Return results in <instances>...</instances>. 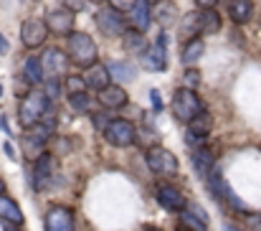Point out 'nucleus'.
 <instances>
[{"instance_id":"f257e3e1","label":"nucleus","mask_w":261,"mask_h":231,"mask_svg":"<svg viewBox=\"0 0 261 231\" xmlns=\"http://www.w3.org/2000/svg\"><path fill=\"white\" fill-rule=\"evenodd\" d=\"M48 112H51V97L41 89H31L18 107V120L23 127H33L36 122L48 117Z\"/></svg>"},{"instance_id":"f03ea898","label":"nucleus","mask_w":261,"mask_h":231,"mask_svg":"<svg viewBox=\"0 0 261 231\" xmlns=\"http://www.w3.org/2000/svg\"><path fill=\"white\" fill-rule=\"evenodd\" d=\"M66 54H69V59L76 64V66H82V69H87L91 64H96V43H94V38L84 33V31H74V33H69V41H66Z\"/></svg>"},{"instance_id":"7ed1b4c3","label":"nucleus","mask_w":261,"mask_h":231,"mask_svg":"<svg viewBox=\"0 0 261 231\" xmlns=\"http://www.w3.org/2000/svg\"><path fill=\"white\" fill-rule=\"evenodd\" d=\"M173 114L180 120V122H190L193 117H198L200 112H205L203 109V102H200V97L193 91V89H177L173 94Z\"/></svg>"},{"instance_id":"20e7f679","label":"nucleus","mask_w":261,"mask_h":231,"mask_svg":"<svg viewBox=\"0 0 261 231\" xmlns=\"http://www.w3.org/2000/svg\"><path fill=\"white\" fill-rule=\"evenodd\" d=\"M96 26L104 36H122L129 28L127 20H124V13L112 8V5H104V8L96 10Z\"/></svg>"},{"instance_id":"39448f33","label":"nucleus","mask_w":261,"mask_h":231,"mask_svg":"<svg viewBox=\"0 0 261 231\" xmlns=\"http://www.w3.org/2000/svg\"><path fill=\"white\" fill-rule=\"evenodd\" d=\"M205 183H208L211 193H213V196H216L218 201L228 203V206H231L233 211H241V214L246 211V203H244V201H241V198H239V196H236L233 191H231V186H228V183L223 180V175H221V170H218V168H216V170H213V173L208 175V180H205Z\"/></svg>"},{"instance_id":"423d86ee","label":"nucleus","mask_w":261,"mask_h":231,"mask_svg":"<svg viewBox=\"0 0 261 231\" xmlns=\"http://www.w3.org/2000/svg\"><path fill=\"white\" fill-rule=\"evenodd\" d=\"M104 137L114 148H129V145H135L137 132H135V125L132 122H127V120H112L109 127L104 130Z\"/></svg>"},{"instance_id":"0eeeda50","label":"nucleus","mask_w":261,"mask_h":231,"mask_svg":"<svg viewBox=\"0 0 261 231\" xmlns=\"http://www.w3.org/2000/svg\"><path fill=\"white\" fill-rule=\"evenodd\" d=\"M147 165L155 175H163V178H170L177 173V157L165 148H150L147 150Z\"/></svg>"},{"instance_id":"6e6552de","label":"nucleus","mask_w":261,"mask_h":231,"mask_svg":"<svg viewBox=\"0 0 261 231\" xmlns=\"http://www.w3.org/2000/svg\"><path fill=\"white\" fill-rule=\"evenodd\" d=\"M46 36H48V26L46 20L41 18H28L23 26H20V41L25 49H38L46 43Z\"/></svg>"},{"instance_id":"1a4fd4ad","label":"nucleus","mask_w":261,"mask_h":231,"mask_svg":"<svg viewBox=\"0 0 261 231\" xmlns=\"http://www.w3.org/2000/svg\"><path fill=\"white\" fill-rule=\"evenodd\" d=\"M46 26H48V31L51 33H56V36H69V33H74V10H69V8H54L48 15H46Z\"/></svg>"},{"instance_id":"9d476101","label":"nucleus","mask_w":261,"mask_h":231,"mask_svg":"<svg viewBox=\"0 0 261 231\" xmlns=\"http://www.w3.org/2000/svg\"><path fill=\"white\" fill-rule=\"evenodd\" d=\"M56 180V157L48 153H43L36 160V170H33V186L38 191L48 188L51 183Z\"/></svg>"},{"instance_id":"9b49d317","label":"nucleus","mask_w":261,"mask_h":231,"mask_svg":"<svg viewBox=\"0 0 261 231\" xmlns=\"http://www.w3.org/2000/svg\"><path fill=\"white\" fill-rule=\"evenodd\" d=\"M142 66H145V72H152V74H160V72H168V46H163V43H150L147 46V51L142 54Z\"/></svg>"},{"instance_id":"f8f14e48","label":"nucleus","mask_w":261,"mask_h":231,"mask_svg":"<svg viewBox=\"0 0 261 231\" xmlns=\"http://www.w3.org/2000/svg\"><path fill=\"white\" fill-rule=\"evenodd\" d=\"M69 66V54H64L61 49H46L43 56H41V69H43V77H61Z\"/></svg>"},{"instance_id":"ddd939ff","label":"nucleus","mask_w":261,"mask_h":231,"mask_svg":"<svg viewBox=\"0 0 261 231\" xmlns=\"http://www.w3.org/2000/svg\"><path fill=\"white\" fill-rule=\"evenodd\" d=\"M152 20L163 31H168V28H173V26L180 23V10H177V5H175L173 0H158L152 5Z\"/></svg>"},{"instance_id":"4468645a","label":"nucleus","mask_w":261,"mask_h":231,"mask_svg":"<svg viewBox=\"0 0 261 231\" xmlns=\"http://www.w3.org/2000/svg\"><path fill=\"white\" fill-rule=\"evenodd\" d=\"M46 231H74V214L66 206H51L46 214Z\"/></svg>"},{"instance_id":"2eb2a0df","label":"nucleus","mask_w":261,"mask_h":231,"mask_svg":"<svg viewBox=\"0 0 261 231\" xmlns=\"http://www.w3.org/2000/svg\"><path fill=\"white\" fill-rule=\"evenodd\" d=\"M127 102H129V97H127L124 86H119V84H109L99 91V104L104 109H122V107H127Z\"/></svg>"},{"instance_id":"dca6fc26","label":"nucleus","mask_w":261,"mask_h":231,"mask_svg":"<svg viewBox=\"0 0 261 231\" xmlns=\"http://www.w3.org/2000/svg\"><path fill=\"white\" fill-rule=\"evenodd\" d=\"M155 198H158V203L163 206V209H168V211H182L185 209V198H182V193L175 188V186H158V191H155Z\"/></svg>"},{"instance_id":"f3484780","label":"nucleus","mask_w":261,"mask_h":231,"mask_svg":"<svg viewBox=\"0 0 261 231\" xmlns=\"http://www.w3.org/2000/svg\"><path fill=\"white\" fill-rule=\"evenodd\" d=\"M200 33H203V28H200V10L185 13V18L177 23V38H180L182 43H188V41L198 38Z\"/></svg>"},{"instance_id":"a211bd4d","label":"nucleus","mask_w":261,"mask_h":231,"mask_svg":"<svg viewBox=\"0 0 261 231\" xmlns=\"http://www.w3.org/2000/svg\"><path fill=\"white\" fill-rule=\"evenodd\" d=\"M82 77H84V84H87L89 89H96V91H101L112 81L109 66H104V64H91V66H87Z\"/></svg>"},{"instance_id":"6ab92c4d","label":"nucleus","mask_w":261,"mask_h":231,"mask_svg":"<svg viewBox=\"0 0 261 231\" xmlns=\"http://www.w3.org/2000/svg\"><path fill=\"white\" fill-rule=\"evenodd\" d=\"M129 20H132V28L147 33L150 23H152V8H150V0H137L135 8L129 10Z\"/></svg>"},{"instance_id":"aec40b11","label":"nucleus","mask_w":261,"mask_h":231,"mask_svg":"<svg viewBox=\"0 0 261 231\" xmlns=\"http://www.w3.org/2000/svg\"><path fill=\"white\" fill-rule=\"evenodd\" d=\"M193 165H195V173L203 178V180H208V175L216 170V157L211 150H205V148H195V153H193Z\"/></svg>"},{"instance_id":"412c9836","label":"nucleus","mask_w":261,"mask_h":231,"mask_svg":"<svg viewBox=\"0 0 261 231\" xmlns=\"http://www.w3.org/2000/svg\"><path fill=\"white\" fill-rule=\"evenodd\" d=\"M228 15H231V20L239 23V26L249 23L251 15H254V0H231V3H228Z\"/></svg>"},{"instance_id":"4be33fe9","label":"nucleus","mask_w":261,"mask_h":231,"mask_svg":"<svg viewBox=\"0 0 261 231\" xmlns=\"http://www.w3.org/2000/svg\"><path fill=\"white\" fill-rule=\"evenodd\" d=\"M122 46H124V51H129V54H145V51H147L145 33L137 31V28H127V31L122 33Z\"/></svg>"},{"instance_id":"5701e85b","label":"nucleus","mask_w":261,"mask_h":231,"mask_svg":"<svg viewBox=\"0 0 261 231\" xmlns=\"http://www.w3.org/2000/svg\"><path fill=\"white\" fill-rule=\"evenodd\" d=\"M205 54V41L198 36V38H193V41H188V43H182V51H180V61L185 64V66H193L200 56Z\"/></svg>"},{"instance_id":"b1692460","label":"nucleus","mask_w":261,"mask_h":231,"mask_svg":"<svg viewBox=\"0 0 261 231\" xmlns=\"http://www.w3.org/2000/svg\"><path fill=\"white\" fill-rule=\"evenodd\" d=\"M0 219L3 221H10V224H23L25 219H23V211L18 209V203L13 201V198H8L5 193H0Z\"/></svg>"},{"instance_id":"393cba45","label":"nucleus","mask_w":261,"mask_h":231,"mask_svg":"<svg viewBox=\"0 0 261 231\" xmlns=\"http://www.w3.org/2000/svg\"><path fill=\"white\" fill-rule=\"evenodd\" d=\"M109 74L117 84H129L137 77V69L132 64H127V61H109Z\"/></svg>"},{"instance_id":"a878e982","label":"nucleus","mask_w":261,"mask_h":231,"mask_svg":"<svg viewBox=\"0 0 261 231\" xmlns=\"http://www.w3.org/2000/svg\"><path fill=\"white\" fill-rule=\"evenodd\" d=\"M200 28L205 36H213L221 31V15L216 13V8H203L200 10Z\"/></svg>"},{"instance_id":"bb28decb","label":"nucleus","mask_w":261,"mask_h":231,"mask_svg":"<svg viewBox=\"0 0 261 231\" xmlns=\"http://www.w3.org/2000/svg\"><path fill=\"white\" fill-rule=\"evenodd\" d=\"M211 127H213V117H211L208 112H200L198 117H193V120L188 122V132H193V135H198V137H205V135L211 132Z\"/></svg>"},{"instance_id":"cd10ccee","label":"nucleus","mask_w":261,"mask_h":231,"mask_svg":"<svg viewBox=\"0 0 261 231\" xmlns=\"http://www.w3.org/2000/svg\"><path fill=\"white\" fill-rule=\"evenodd\" d=\"M180 226L185 231H208V224H205L200 216H195L190 209L180 211Z\"/></svg>"},{"instance_id":"c85d7f7f","label":"nucleus","mask_w":261,"mask_h":231,"mask_svg":"<svg viewBox=\"0 0 261 231\" xmlns=\"http://www.w3.org/2000/svg\"><path fill=\"white\" fill-rule=\"evenodd\" d=\"M23 69H25V77L31 79L33 84H43V69H41V59H36V56H28L25 61H23Z\"/></svg>"},{"instance_id":"c756f323","label":"nucleus","mask_w":261,"mask_h":231,"mask_svg":"<svg viewBox=\"0 0 261 231\" xmlns=\"http://www.w3.org/2000/svg\"><path fill=\"white\" fill-rule=\"evenodd\" d=\"M69 107L76 114H87L91 109V99H89L87 91H74V94H69Z\"/></svg>"},{"instance_id":"7c9ffc66","label":"nucleus","mask_w":261,"mask_h":231,"mask_svg":"<svg viewBox=\"0 0 261 231\" xmlns=\"http://www.w3.org/2000/svg\"><path fill=\"white\" fill-rule=\"evenodd\" d=\"M182 84H185V89H198L200 86V72L198 69H193V66H188L185 72H182Z\"/></svg>"},{"instance_id":"2f4dec72","label":"nucleus","mask_w":261,"mask_h":231,"mask_svg":"<svg viewBox=\"0 0 261 231\" xmlns=\"http://www.w3.org/2000/svg\"><path fill=\"white\" fill-rule=\"evenodd\" d=\"M43 91L51 97V99H56L59 97V91H61V81H59V77H51L43 81Z\"/></svg>"},{"instance_id":"473e14b6","label":"nucleus","mask_w":261,"mask_h":231,"mask_svg":"<svg viewBox=\"0 0 261 231\" xmlns=\"http://www.w3.org/2000/svg\"><path fill=\"white\" fill-rule=\"evenodd\" d=\"M91 122H94V127H96V130H101V132H104V130L109 127V122H112V120H109L104 112H94V114H91Z\"/></svg>"},{"instance_id":"72a5a7b5","label":"nucleus","mask_w":261,"mask_h":231,"mask_svg":"<svg viewBox=\"0 0 261 231\" xmlns=\"http://www.w3.org/2000/svg\"><path fill=\"white\" fill-rule=\"evenodd\" d=\"M66 86H69V94H74V91H84V89H87L84 77H69L66 79Z\"/></svg>"},{"instance_id":"f704fd0d","label":"nucleus","mask_w":261,"mask_h":231,"mask_svg":"<svg viewBox=\"0 0 261 231\" xmlns=\"http://www.w3.org/2000/svg\"><path fill=\"white\" fill-rule=\"evenodd\" d=\"M135 3H137V0H109V5L117 8V10H122V13H129V10L135 8Z\"/></svg>"},{"instance_id":"c9c22d12","label":"nucleus","mask_w":261,"mask_h":231,"mask_svg":"<svg viewBox=\"0 0 261 231\" xmlns=\"http://www.w3.org/2000/svg\"><path fill=\"white\" fill-rule=\"evenodd\" d=\"M64 3V8H69V10H74V13H79V10H84V0H61Z\"/></svg>"},{"instance_id":"e433bc0d","label":"nucleus","mask_w":261,"mask_h":231,"mask_svg":"<svg viewBox=\"0 0 261 231\" xmlns=\"http://www.w3.org/2000/svg\"><path fill=\"white\" fill-rule=\"evenodd\" d=\"M150 99H152V104H155V112H160V109H163V99H160V91H158V89L150 91Z\"/></svg>"},{"instance_id":"4c0bfd02","label":"nucleus","mask_w":261,"mask_h":231,"mask_svg":"<svg viewBox=\"0 0 261 231\" xmlns=\"http://www.w3.org/2000/svg\"><path fill=\"white\" fill-rule=\"evenodd\" d=\"M188 209H190V211H193V214H195V216H200V219H203V221H205V224H208V214H205V211H203V209H200V206H195V203H190V206H188Z\"/></svg>"},{"instance_id":"58836bf2","label":"nucleus","mask_w":261,"mask_h":231,"mask_svg":"<svg viewBox=\"0 0 261 231\" xmlns=\"http://www.w3.org/2000/svg\"><path fill=\"white\" fill-rule=\"evenodd\" d=\"M195 3H198V8L203 10V8H216L221 0H195Z\"/></svg>"},{"instance_id":"ea45409f","label":"nucleus","mask_w":261,"mask_h":231,"mask_svg":"<svg viewBox=\"0 0 261 231\" xmlns=\"http://www.w3.org/2000/svg\"><path fill=\"white\" fill-rule=\"evenodd\" d=\"M10 51V46H8V38L5 36H0V54H8Z\"/></svg>"},{"instance_id":"a19ab883","label":"nucleus","mask_w":261,"mask_h":231,"mask_svg":"<svg viewBox=\"0 0 261 231\" xmlns=\"http://www.w3.org/2000/svg\"><path fill=\"white\" fill-rule=\"evenodd\" d=\"M0 130H3V132H10V125H8L5 114H0Z\"/></svg>"},{"instance_id":"79ce46f5","label":"nucleus","mask_w":261,"mask_h":231,"mask_svg":"<svg viewBox=\"0 0 261 231\" xmlns=\"http://www.w3.org/2000/svg\"><path fill=\"white\" fill-rule=\"evenodd\" d=\"M3 231H23V229H18V224H10V221H5Z\"/></svg>"},{"instance_id":"37998d69","label":"nucleus","mask_w":261,"mask_h":231,"mask_svg":"<svg viewBox=\"0 0 261 231\" xmlns=\"http://www.w3.org/2000/svg\"><path fill=\"white\" fill-rule=\"evenodd\" d=\"M3 148H5V155H8V157H15L13 148H10V143H3Z\"/></svg>"},{"instance_id":"c03bdc74","label":"nucleus","mask_w":261,"mask_h":231,"mask_svg":"<svg viewBox=\"0 0 261 231\" xmlns=\"http://www.w3.org/2000/svg\"><path fill=\"white\" fill-rule=\"evenodd\" d=\"M223 231H244V229H239V226H233V224H226V226H223Z\"/></svg>"},{"instance_id":"a18cd8bd","label":"nucleus","mask_w":261,"mask_h":231,"mask_svg":"<svg viewBox=\"0 0 261 231\" xmlns=\"http://www.w3.org/2000/svg\"><path fill=\"white\" fill-rule=\"evenodd\" d=\"M0 193H5V183L3 180H0Z\"/></svg>"},{"instance_id":"49530a36","label":"nucleus","mask_w":261,"mask_h":231,"mask_svg":"<svg viewBox=\"0 0 261 231\" xmlns=\"http://www.w3.org/2000/svg\"><path fill=\"white\" fill-rule=\"evenodd\" d=\"M145 231H158V229H152V226H145Z\"/></svg>"},{"instance_id":"de8ad7c7","label":"nucleus","mask_w":261,"mask_h":231,"mask_svg":"<svg viewBox=\"0 0 261 231\" xmlns=\"http://www.w3.org/2000/svg\"><path fill=\"white\" fill-rule=\"evenodd\" d=\"M89 3H104V0H89Z\"/></svg>"},{"instance_id":"09e8293b","label":"nucleus","mask_w":261,"mask_h":231,"mask_svg":"<svg viewBox=\"0 0 261 231\" xmlns=\"http://www.w3.org/2000/svg\"><path fill=\"white\" fill-rule=\"evenodd\" d=\"M0 97H3V86H0Z\"/></svg>"},{"instance_id":"8fccbe9b","label":"nucleus","mask_w":261,"mask_h":231,"mask_svg":"<svg viewBox=\"0 0 261 231\" xmlns=\"http://www.w3.org/2000/svg\"><path fill=\"white\" fill-rule=\"evenodd\" d=\"M150 3H158V0H150Z\"/></svg>"}]
</instances>
